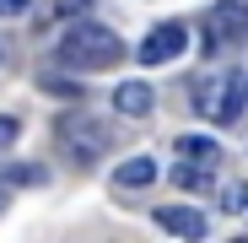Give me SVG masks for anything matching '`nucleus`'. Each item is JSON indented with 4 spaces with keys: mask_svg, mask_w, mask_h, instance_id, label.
I'll list each match as a JSON object with an SVG mask.
<instances>
[{
    "mask_svg": "<svg viewBox=\"0 0 248 243\" xmlns=\"http://www.w3.org/2000/svg\"><path fill=\"white\" fill-rule=\"evenodd\" d=\"M151 178H156V162H151V157H130V162L113 173V189H119V194H130V189H146Z\"/></svg>",
    "mask_w": 248,
    "mask_h": 243,
    "instance_id": "nucleus-9",
    "label": "nucleus"
},
{
    "mask_svg": "<svg viewBox=\"0 0 248 243\" xmlns=\"http://www.w3.org/2000/svg\"><path fill=\"white\" fill-rule=\"evenodd\" d=\"M232 243H248V238H232Z\"/></svg>",
    "mask_w": 248,
    "mask_h": 243,
    "instance_id": "nucleus-17",
    "label": "nucleus"
},
{
    "mask_svg": "<svg viewBox=\"0 0 248 243\" xmlns=\"http://www.w3.org/2000/svg\"><path fill=\"white\" fill-rule=\"evenodd\" d=\"M27 6H32V0H0V16H22Z\"/></svg>",
    "mask_w": 248,
    "mask_h": 243,
    "instance_id": "nucleus-14",
    "label": "nucleus"
},
{
    "mask_svg": "<svg viewBox=\"0 0 248 243\" xmlns=\"http://www.w3.org/2000/svg\"><path fill=\"white\" fill-rule=\"evenodd\" d=\"M156 227L173 232V238H184V243H200L205 238V216L189 211V206H156Z\"/></svg>",
    "mask_w": 248,
    "mask_h": 243,
    "instance_id": "nucleus-6",
    "label": "nucleus"
},
{
    "mask_svg": "<svg viewBox=\"0 0 248 243\" xmlns=\"http://www.w3.org/2000/svg\"><path fill=\"white\" fill-rule=\"evenodd\" d=\"M119 60H124V38L103 22H81L60 38V65H70V70H108Z\"/></svg>",
    "mask_w": 248,
    "mask_h": 243,
    "instance_id": "nucleus-1",
    "label": "nucleus"
},
{
    "mask_svg": "<svg viewBox=\"0 0 248 243\" xmlns=\"http://www.w3.org/2000/svg\"><path fill=\"white\" fill-rule=\"evenodd\" d=\"M54 141L60 151L76 162V168H92V162L108 157V125H97V119H81V113H65L54 125Z\"/></svg>",
    "mask_w": 248,
    "mask_h": 243,
    "instance_id": "nucleus-2",
    "label": "nucleus"
},
{
    "mask_svg": "<svg viewBox=\"0 0 248 243\" xmlns=\"http://www.w3.org/2000/svg\"><path fill=\"white\" fill-rule=\"evenodd\" d=\"M173 178H178V184H189V189H200V184H211V173H205V168H184V162L173 168Z\"/></svg>",
    "mask_w": 248,
    "mask_h": 243,
    "instance_id": "nucleus-12",
    "label": "nucleus"
},
{
    "mask_svg": "<svg viewBox=\"0 0 248 243\" xmlns=\"http://www.w3.org/2000/svg\"><path fill=\"white\" fill-rule=\"evenodd\" d=\"M22 135V119H11V113H0V151H6L11 141Z\"/></svg>",
    "mask_w": 248,
    "mask_h": 243,
    "instance_id": "nucleus-13",
    "label": "nucleus"
},
{
    "mask_svg": "<svg viewBox=\"0 0 248 243\" xmlns=\"http://www.w3.org/2000/svg\"><path fill=\"white\" fill-rule=\"evenodd\" d=\"M184 44H189V27H184V22H156V27L140 38L135 60H140V65H168V60L184 54Z\"/></svg>",
    "mask_w": 248,
    "mask_h": 243,
    "instance_id": "nucleus-4",
    "label": "nucleus"
},
{
    "mask_svg": "<svg viewBox=\"0 0 248 243\" xmlns=\"http://www.w3.org/2000/svg\"><path fill=\"white\" fill-rule=\"evenodd\" d=\"M92 11V0H54V16L60 22H76V16H87Z\"/></svg>",
    "mask_w": 248,
    "mask_h": 243,
    "instance_id": "nucleus-11",
    "label": "nucleus"
},
{
    "mask_svg": "<svg viewBox=\"0 0 248 243\" xmlns=\"http://www.w3.org/2000/svg\"><path fill=\"white\" fill-rule=\"evenodd\" d=\"M0 60H6V44H0Z\"/></svg>",
    "mask_w": 248,
    "mask_h": 243,
    "instance_id": "nucleus-16",
    "label": "nucleus"
},
{
    "mask_svg": "<svg viewBox=\"0 0 248 243\" xmlns=\"http://www.w3.org/2000/svg\"><path fill=\"white\" fill-rule=\"evenodd\" d=\"M205 32H211V38H205L211 54L221 44H243V38H248V6H243V0H221V6L205 16Z\"/></svg>",
    "mask_w": 248,
    "mask_h": 243,
    "instance_id": "nucleus-5",
    "label": "nucleus"
},
{
    "mask_svg": "<svg viewBox=\"0 0 248 243\" xmlns=\"http://www.w3.org/2000/svg\"><path fill=\"white\" fill-rule=\"evenodd\" d=\"M44 92H54V97H81V81H65L60 70H44V81H38Z\"/></svg>",
    "mask_w": 248,
    "mask_h": 243,
    "instance_id": "nucleus-10",
    "label": "nucleus"
},
{
    "mask_svg": "<svg viewBox=\"0 0 248 243\" xmlns=\"http://www.w3.org/2000/svg\"><path fill=\"white\" fill-rule=\"evenodd\" d=\"M173 157L184 162V168H205V173H211L216 162H221V146L211 135H178L173 141Z\"/></svg>",
    "mask_w": 248,
    "mask_h": 243,
    "instance_id": "nucleus-7",
    "label": "nucleus"
},
{
    "mask_svg": "<svg viewBox=\"0 0 248 243\" xmlns=\"http://www.w3.org/2000/svg\"><path fill=\"white\" fill-rule=\"evenodd\" d=\"M6 200H11V194H6V178H0V211H6Z\"/></svg>",
    "mask_w": 248,
    "mask_h": 243,
    "instance_id": "nucleus-15",
    "label": "nucleus"
},
{
    "mask_svg": "<svg viewBox=\"0 0 248 243\" xmlns=\"http://www.w3.org/2000/svg\"><path fill=\"white\" fill-rule=\"evenodd\" d=\"M151 87L146 81H119V92H113V108L119 113H130V119H140V113H151Z\"/></svg>",
    "mask_w": 248,
    "mask_h": 243,
    "instance_id": "nucleus-8",
    "label": "nucleus"
},
{
    "mask_svg": "<svg viewBox=\"0 0 248 243\" xmlns=\"http://www.w3.org/2000/svg\"><path fill=\"white\" fill-rule=\"evenodd\" d=\"M194 97H200V108L211 113L216 125H237V113L248 103V70H227L221 81H205Z\"/></svg>",
    "mask_w": 248,
    "mask_h": 243,
    "instance_id": "nucleus-3",
    "label": "nucleus"
}]
</instances>
